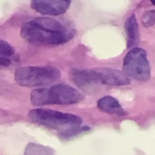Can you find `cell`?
<instances>
[{
	"instance_id": "cell-1",
	"label": "cell",
	"mask_w": 155,
	"mask_h": 155,
	"mask_svg": "<svg viewBox=\"0 0 155 155\" xmlns=\"http://www.w3.org/2000/svg\"><path fill=\"white\" fill-rule=\"evenodd\" d=\"M20 34L26 41L33 46H58L71 40L76 31L57 20L39 17L24 23Z\"/></svg>"
},
{
	"instance_id": "cell-2",
	"label": "cell",
	"mask_w": 155,
	"mask_h": 155,
	"mask_svg": "<svg viewBox=\"0 0 155 155\" xmlns=\"http://www.w3.org/2000/svg\"><path fill=\"white\" fill-rule=\"evenodd\" d=\"M85 97L80 91L65 84L36 89L32 91L30 95L31 103L36 106L72 105L82 101Z\"/></svg>"
},
{
	"instance_id": "cell-3",
	"label": "cell",
	"mask_w": 155,
	"mask_h": 155,
	"mask_svg": "<svg viewBox=\"0 0 155 155\" xmlns=\"http://www.w3.org/2000/svg\"><path fill=\"white\" fill-rule=\"evenodd\" d=\"M61 78L57 68L50 66H27L16 70L15 81L20 86L37 87L50 85Z\"/></svg>"
},
{
	"instance_id": "cell-4",
	"label": "cell",
	"mask_w": 155,
	"mask_h": 155,
	"mask_svg": "<svg viewBox=\"0 0 155 155\" xmlns=\"http://www.w3.org/2000/svg\"><path fill=\"white\" fill-rule=\"evenodd\" d=\"M30 119L35 123L53 128L81 126L82 120L77 115L48 109L36 108L30 110Z\"/></svg>"
},
{
	"instance_id": "cell-5",
	"label": "cell",
	"mask_w": 155,
	"mask_h": 155,
	"mask_svg": "<svg viewBox=\"0 0 155 155\" xmlns=\"http://www.w3.org/2000/svg\"><path fill=\"white\" fill-rule=\"evenodd\" d=\"M123 69L127 75L136 80H148L150 77V68L146 51L141 48L131 49L123 60Z\"/></svg>"
},
{
	"instance_id": "cell-6",
	"label": "cell",
	"mask_w": 155,
	"mask_h": 155,
	"mask_svg": "<svg viewBox=\"0 0 155 155\" xmlns=\"http://www.w3.org/2000/svg\"><path fill=\"white\" fill-rule=\"evenodd\" d=\"M71 1L33 0L31 3L32 9L43 15L57 16L64 14L71 4Z\"/></svg>"
},
{
	"instance_id": "cell-7",
	"label": "cell",
	"mask_w": 155,
	"mask_h": 155,
	"mask_svg": "<svg viewBox=\"0 0 155 155\" xmlns=\"http://www.w3.org/2000/svg\"><path fill=\"white\" fill-rule=\"evenodd\" d=\"M103 85L125 86L130 84L129 78L120 71L108 68H98Z\"/></svg>"
},
{
	"instance_id": "cell-8",
	"label": "cell",
	"mask_w": 155,
	"mask_h": 155,
	"mask_svg": "<svg viewBox=\"0 0 155 155\" xmlns=\"http://www.w3.org/2000/svg\"><path fill=\"white\" fill-rule=\"evenodd\" d=\"M125 28L127 36V47L128 49L136 48L139 42V32L138 25L134 14L126 20Z\"/></svg>"
},
{
	"instance_id": "cell-9",
	"label": "cell",
	"mask_w": 155,
	"mask_h": 155,
	"mask_svg": "<svg viewBox=\"0 0 155 155\" xmlns=\"http://www.w3.org/2000/svg\"><path fill=\"white\" fill-rule=\"evenodd\" d=\"M97 107L101 110L108 114L118 115L126 114L119 101L111 96H105L99 100Z\"/></svg>"
},
{
	"instance_id": "cell-10",
	"label": "cell",
	"mask_w": 155,
	"mask_h": 155,
	"mask_svg": "<svg viewBox=\"0 0 155 155\" xmlns=\"http://www.w3.org/2000/svg\"><path fill=\"white\" fill-rule=\"evenodd\" d=\"M50 148L34 143H30L25 150L24 155H53Z\"/></svg>"
},
{
	"instance_id": "cell-11",
	"label": "cell",
	"mask_w": 155,
	"mask_h": 155,
	"mask_svg": "<svg viewBox=\"0 0 155 155\" xmlns=\"http://www.w3.org/2000/svg\"><path fill=\"white\" fill-rule=\"evenodd\" d=\"M89 130L90 128L87 126H76L62 131L61 136L65 139L70 138Z\"/></svg>"
},
{
	"instance_id": "cell-12",
	"label": "cell",
	"mask_w": 155,
	"mask_h": 155,
	"mask_svg": "<svg viewBox=\"0 0 155 155\" xmlns=\"http://www.w3.org/2000/svg\"><path fill=\"white\" fill-rule=\"evenodd\" d=\"M15 50L7 41L1 40L0 41V58H9L15 55Z\"/></svg>"
},
{
	"instance_id": "cell-13",
	"label": "cell",
	"mask_w": 155,
	"mask_h": 155,
	"mask_svg": "<svg viewBox=\"0 0 155 155\" xmlns=\"http://www.w3.org/2000/svg\"><path fill=\"white\" fill-rule=\"evenodd\" d=\"M142 25L145 28L152 27L155 24V10H151L146 12L141 19Z\"/></svg>"
},
{
	"instance_id": "cell-14",
	"label": "cell",
	"mask_w": 155,
	"mask_h": 155,
	"mask_svg": "<svg viewBox=\"0 0 155 155\" xmlns=\"http://www.w3.org/2000/svg\"><path fill=\"white\" fill-rule=\"evenodd\" d=\"M11 64L10 59L8 58H0V66L2 68H7Z\"/></svg>"
},
{
	"instance_id": "cell-15",
	"label": "cell",
	"mask_w": 155,
	"mask_h": 155,
	"mask_svg": "<svg viewBox=\"0 0 155 155\" xmlns=\"http://www.w3.org/2000/svg\"><path fill=\"white\" fill-rule=\"evenodd\" d=\"M150 2H151V3H152V4H153V5H154V6H155V0H154V1H150Z\"/></svg>"
}]
</instances>
